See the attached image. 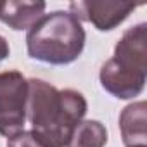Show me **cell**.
I'll use <instances>...</instances> for the list:
<instances>
[{"instance_id":"obj_1","label":"cell","mask_w":147,"mask_h":147,"mask_svg":"<svg viewBox=\"0 0 147 147\" xmlns=\"http://www.w3.org/2000/svg\"><path fill=\"white\" fill-rule=\"evenodd\" d=\"M87 107V99L78 90H59L40 78L28 80L26 118L47 147H66L75 126L83 121Z\"/></svg>"},{"instance_id":"obj_2","label":"cell","mask_w":147,"mask_h":147,"mask_svg":"<svg viewBox=\"0 0 147 147\" xmlns=\"http://www.w3.org/2000/svg\"><path fill=\"white\" fill-rule=\"evenodd\" d=\"M85 30L69 11L43 14L26 35L28 55L38 62L66 66L75 62L85 49Z\"/></svg>"},{"instance_id":"obj_3","label":"cell","mask_w":147,"mask_h":147,"mask_svg":"<svg viewBox=\"0 0 147 147\" xmlns=\"http://www.w3.org/2000/svg\"><path fill=\"white\" fill-rule=\"evenodd\" d=\"M28 80L19 71L0 73V135L7 138L23 131L26 123Z\"/></svg>"},{"instance_id":"obj_4","label":"cell","mask_w":147,"mask_h":147,"mask_svg":"<svg viewBox=\"0 0 147 147\" xmlns=\"http://www.w3.org/2000/svg\"><path fill=\"white\" fill-rule=\"evenodd\" d=\"M138 5L131 2H113V0H80L71 2L69 12L80 23L87 21L99 31H111L118 28Z\"/></svg>"},{"instance_id":"obj_5","label":"cell","mask_w":147,"mask_h":147,"mask_svg":"<svg viewBox=\"0 0 147 147\" xmlns=\"http://www.w3.org/2000/svg\"><path fill=\"white\" fill-rule=\"evenodd\" d=\"M111 59L125 71L147 76V24L128 28L118 40Z\"/></svg>"},{"instance_id":"obj_6","label":"cell","mask_w":147,"mask_h":147,"mask_svg":"<svg viewBox=\"0 0 147 147\" xmlns=\"http://www.w3.org/2000/svg\"><path fill=\"white\" fill-rule=\"evenodd\" d=\"M99 80H100L102 88L107 94H111L113 97L121 99V100L133 99V97L140 95L145 87V76L133 75L130 71L121 69L113 59H107L100 66Z\"/></svg>"},{"instance_id":"obj_7","label":"cell","mask_w":147,"mask_h":147,"mask_svg":"<svg viewBox=\"0 0 147 147\" xmlns=\"http://www.w3.org/2000/svg\"><path fill=\"white\" fill-rule=\"evenodd\" d=\"M121 138L126 147H147V104H128L119 114Z\"/></svg>"},{"instance_id":"obj_8","label":"cell","mask_w":147,"mask_h":147,"mask_svg":"<svg viewBox=\"0 0 147 147\" xmlns=\"http://www.w3.org/2000/svg\"><path fill=\"white\" fill-rule=\"evenodd\" d=\"M45 2H2L0 5V21L14 31L30 30L43 14Z\"/></svg>"},{"instance_id":"obj_9","label":"cell","mask_w":147,"mask_h":147,"mask_svg":"<svg viewBox=\"0 0 147 147\" xmlns=\"http://www.w3.org/2000/svg\"><path fill=\"white\" fill-rule=\"evenodd\" d=\"M106 144V126L97 119H83L75 126L66 147H104Z\"/></svg>"},{"instance_id":"obj_10","label":"cell","mask_w":147,"mask_h":147,"mask_svg":"<svg viewBox=\"0 0 147 147\" xmlns=\"http://www.w3.org/2000/svg\"><path fill=\"white\" fill-rule=\"evenodd\" d=\"M7 147H47V145L36 137V133L33 130L31 131L23 130L7 140Z\"/></svg>"},{"instance_id":"obj_11","label":"cell","mask_w":147,"mask_h":147,"mask_svg":"<svg viewBox=\"0 0 147 147\" xmlns=\"http://www.w3.org/2000/svg\"><path fill=\"white\" fill-rule=\"evenodd\" d=\"M11 54V49H9V42L5 40V36L0 35V62L5 61Z\"/></svg>"},{"instance_id":"obj_12","label":"cell","mask_w":147,"mask_h":147,"mask_svg":"<svg viewBox=\"0 0 147 147\" xmlns=\"http://www.w3.org/2000/svg\"><path fill=\"white\" fill-rule=\"evenodd\" d=\"M0 5H2V2H0Z\"/></svg>"}]
</instances>
